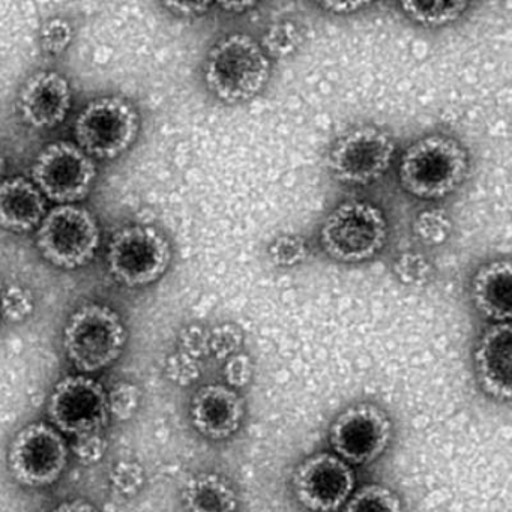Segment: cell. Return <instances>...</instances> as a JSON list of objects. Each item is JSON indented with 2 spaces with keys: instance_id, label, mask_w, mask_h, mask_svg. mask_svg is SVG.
I'll use <instances>...</instances> for the list:
<instances>
[{
  "instance_id": "1",
  "label": "cell",
  "mask_w": 512,
  "mask_h": 512,
  "mask_svg": "<svg viewBox=\"0 0 512 512\" xmlns=\"http://www.w3.org/2000/svg\"><path fill=\"white\" fill-rule=\"evenodd\" d=\"M469 169V152L460 140L443 133L425 134L398 155V184L415 199L439 202L460 190Z\"/></svg>"
},
{
  "instance_id": "2",
  "label": "cell",
  "mask_w": 512,
  "mask_h": 512,
  "mask_svg": "<svg viewBox=\"0 0 512 512\" xmlns=\"http://www.w3.org/2000/svg\"><path fill=\"white\" fill-rule=\"evenodd\" d=\"M274 71V64L245 32H230L212 44L203 62V82L212 97L238 106L259 97Z\"/></svg>"
},
{
  "instance_id": "3",
  "label": "cell",
  "mask_w": 512,
  "mask_h": 512,
  "mask_svg": "<svg viewBox=\"0 0 512 512\" xmlns=\"http://www.w3.org/2000/svg\"><path fill=\"white\" fill-rule=\"evenodd\" d=\"M389 223L377 203L350 199L338 203L323 218L319 244L323 253L343 265L376 259L388 244Z\"/></svg>"
},
{
  "instance_id": "4",
  "label": "cell",
  "mask_w": 512,
  "mask_h": 512,
  "mask_svg": "<svg viewBox=\"0 0 512 512\" xmlns=\"http://www.w3.org/2000/svg\"><path fill=\"white\" fill-rule=\"evenodd\" d=\"M128 332L113 308L89 302L77 308L64 329V349L82 373H97L115 364L127 344Z\"/></svg>"
},
{
  "instance_id": "5",
  "label": "cell",
  "mask_w": 512,
  "mask_h": 512,
  "mask_svg": "<svg viewBox=\"0 0 512 512\" xmlns=\"http://www.w3.org/2000/svg\"><path fill=\"white\" fill-rule=\"evenodd\" d=\"M397 155V142L388 131L362 124L349 128L332 142L326 166L340 184L368 187L391 170Z\"/></svg>"
},
{
  "instance_id": "6",
  "label": "cell",
  "mask_w": 512,
  "mask_h": 512,
  "mask_svg": "<svg viewBox=\"0 0 512 512\" xmlns=\"http://www.w3.org/2000/svg\"><path fill=\"white\" fill-rule=\"evenodd\" d=\"M101 242L97 218L79 205H56L37 227L35 244L55 268L74 271L92 262Z\"/></svg>"
},
{
  "instance_id": "7",
  "label": "cell",
  "mask_w": 512,
  "mask_h": 512,
  "mask_svg": "<svg viewBox=\"0 0 512 512\" xmlns=\"http://www.w3.org/2000/svg\"><path fill=\"white\" fill-rule=\"evenodd\" d=\"M173 251L160 229L145 224L121 227L107 250L113 280L131 289L157 283L169 271Z\"/></svg>"
},
{
  "instance_id": "8",
  "label": "cell",
  "mask_w": 512,
  "mask_h": 512,
  "mask_svg": "<svg viewBox=\"0 0 512 512\" xmlns=\"http://www.w3.org/2000/svg\"><path fill=\"white\" fill-rule=\"evenodd\" d=\"M76 145L91 158L115 160L136 143L140 116L125 98L112 95L91 101L74 121Z\"/></svg>"
},
{
  "instance_id": "9",
  "label": "cell",
  "mask_w": 512,
  "mask_h": 512,
  "mask_svg": "<svg viewBox=\"0 0 512 512\" xmlns=\"http://www.w3.org/2000/svg\"><path fill=\"white\" fill-rule=\"evenodd\" d=\"M97 175L94 158L70 140L50 143L32 164V182L46 200L58 205H76L85 200Z\"/></svg>"
},
{
  "instance_id": "10",
  "label": "cell",
  "mask_w": 512,
  "mask_h": 512,
  "mask_svg": "<svg viewBox=\"0 0 512 512\" xmlns=\"http://www.w3.org/2000/svg\"><path fill=\"white\" fill-rule=\"evenodd\" d=\"M67 463V442L46 422H32L23 427L8 449L11 475L23 487L44 488L55 484Z\"/></svg>"
},
{
  "instance_id": "11",
  "label": "cell",
  "mask_w": 512,
  "mask_h": 512,
  "mask_svg": "<svg viewBox=\"0 0 512 512\" xmlns=\"http://www.w3.org/2000/svg\"><path fill=\"white\" fill-rule=\"evenodd\" d=\"M329 445L350 466H364L382 457L392 439L388 413L373 403H356L331 422Z\"/></svg>"
},
{
  "instance_id": "12",
  "label": "cell",
  "mask_w": 512,
  "mask_h": 512,
  "mask_svg": "<svg viewBox=\"0 0 512 512\" xmlns=\"http://www.w3.org/2000/svg\"><path fill=\"white\" fill-rule=\"evenodd\" d=\"M53 427L76 437L103 433L109 422L107 392L100 382L88 376H67L53 388L47 403Z\"/></svg>"
},
{
  "instance_id": "13",
  "label": "cell",
  "mask_w": 512,
  "mask_h": 512,
  "mask_svg": "<svg viewBox=\"0 0 512 512\" xmlns=\"http://www.w3.org/2000/svg\"><path fill=\"white\" fill-rule=\"evenodd\" d=\"M352 466L334 452H317L304 458L293 470L296 500L311 512H334L343 508L355 491Z\"/></svg>"
},
{
  "instance_id": "14",
  "label": "cell",
  "mask_w": 512,
  "mask_h": 512,
  "mask_svg": "<svg viewBox=\"0 0 512 512\" xmlns=\"http://www.w3.org/2000/svg\"><path fill=\"white\" fill-rule=\"evenodd\" d=\"M73 94L67 77L56 71H40L29 77L20 89V118L34 130L59 127L70 113Z\"/></svg>"
},
{
  "instance_id": "15",
  "label": "cell",
  "mask_w": 512,
  "mask_h": 512,
  "mask_svg": "<svg viewBox=\"0 0 512 512\" xmlns=\"http://www.w3.org/2000/svg\"><path fill=\"white\" fill-rule=\"evenodd\" d=\"M476 377L485 394L509 403L512 397L511 322L491 323L478 338L473 350Z\"/></svg>"
},
{
  "instance_id": "16",
  "label": "cell",
  "mask_w": 512,
  "mask_h": 512,
  "mask_svg": "<svg viewBox=\"0 0 512 512\" xmlns=\"http://www.w3.org/2000/svg\"><path fill=\"white\" fill-rule=\"evenodd\" d=\"M244 416V400L230 386L205 385L191 398V424L206 439H229L238 433Z\"/></svg>"
},
{
  "instance_id": "17",
  "label": "cell",
  "mask_w": 512,
  "mask_h": 512,
  "mask_svg": "<svg viewBox=\"0 0 512 512\" xmlns=\"http://www.w3.org/2000/svg\"><path fill=\"white\" fill-rule=\"evenodd\" d=\"M473 307L491 323L511 322L512 269L508 257L482 263L470 281Z\"/></svg>"
},
{
  "instance_id": "18",
  "label": "cell",
  "mask_w": 512,
  "mask_h": 512,
  "mask_svg": "<svg viewBox=\"0 0 512 512\" xmlns=\"http://www.w3.org/2000/svg\"><path fill=\"white\" fill-rule=\"evenodd\" d=\"M46 214V197L34 182L23 176L0 182V229L13 233L32 232Z\"/></svg>"
},
{
  "instance_id": "19",
  "label": "cell",
  "mask_w": 512,
  "mask_h": 512,
  "mask_svg": "<svg viewBox=\"0 0 512 512\" xmlns=\"http://www.w3.org/2000/svg\"><path fill=\"white\" fill-rule=\"evenodd\" d=\"M182 505L187 512H238L239 499L229 479L220 473L200 472L182 487Z\"/></svg>"
},
{
  "instance_id": "20",
  "label": "cell",
  "mask_w": 512,
  "mask_h": 512,
  "mask_svg": "<svg viewBox=\"0 0 512 512\" xmlns=\"http://www.w3.org/2000/svg\"><path fill=\"white\" fill-rule=\"evenodd\" d=\"M469 2H424V0H416V2H400V10L404 16L427 29L445 28L458 22L464 14L469 10Z\"/></svg>"
},
{
  "instance_id": "21",
  "label": "cell",
  "mask_w": 512,
  "mask_h": 512,
  "mask_svg": "<svg viewBox=\"0 0 512 512\" xmlns=\"http://www.w3.org/2000/svg\"><path fill=\"white\" fill-rule=\"evenodd\" d=\"M305 41L301 26L293 20H278L263 32L259 44L271 61H280L296 55Z\"/></svg>"
},
{
  "instance_id": "22",
  "label": "cell",
  "mask_w": 512,
  "mask_h": 512,
  "mask_svg": "<svg viewBox=\"0 0 512 512\" xmlns=\"http://www.w3.org/2000/svg\"><path fill=\"white\" fill-rule=\"evenodd\" d=\"M341 512H406V509L394 490L373 482L353 491Z\"/></svg>"
},
{
  "instance_id": "23",
  "label": "cell",
  "mask_w": 512,
  "mask_h": 512,
  "mask_svg": "<svg viewBox=\"0 0 512 512\" xmlns=\"http://www.w3.org/2000/svg\"><path fill=\"white\" fill-rule=\"evenodd\" d=\"M266 256L274 268L293 269L310 259V242L302 235H278L269 242Z\"/></svg>"
},
{
  "instance_id": "24",
  "label": "cell",
  "mask_w": 512,
  "mask_h": 512,
  "mask_svg": "<svg viewBox=\"0 0 512 512\" xmlns=\"http://www.w3.org/2000/svg\"><path fill=\"white\" fill-rule=\"evenodd\" d=\"M452 229L454 224L445 209H424L413 221V233L419 242L427 247H440L446 244L451 238Z\"/></svg>"
},
{
  "instance_id": "25",
  "label": "cell",
  "mask_w": 512,
  "mask_h": 512,
  "mask_svg": "<svg viewBox=\"0 0 512 512\" xmlns=\"http://www.w3.org/2000/svg\"><path fill=\"white\" fill-rule=\"evenodd\" d=\"M392 274L404 286L425 287L434 280L436 269L433 262L424 254L407 250L395 257Z\"/></svg>"
},
{
  "instance_id": "26",
  "label": "cell",
  "mask_w": 512,
  "mask_h": 512,
  "mask_svg": "<svg viewBox=\"0 0 512 512\" xmlns=\"http://www.w3.org/2000/svg\"><path fill=\"white\" fill-rule=\"evenodd\" d=\"M35 310L31 290L20 284H10L0 293V314L11 323L25 322Z\"/></svg>"
},
{
  "instance_id": "27",
  "label": "cell",
  "mask_w": 512,
  "mask_h": 512,
  "mask_svg": "<svg viewBox=\"0 0 512 512\" xmlns=\"http://www.w3.org/2000/svg\"><path fill=\"white\" fill-rule=\"evenodd\" d=\"M73 40V25L61 17L47 20L40 31V46L46 55H62L71 46Z\"/></svg>"
},
{
  "instance_id": "28",
  "label": "cell",
  "mask_w": 512,
  "mask_h": 512,
  "mask_svg": "<svg viewBox=\"0 0 512 512\" xmlns=\"http://www.w3.org/2000/svg\"><path fill=\"white\" fill-rule=\"evenodd\" d=\"M109 415L118 421H128L136 415L140 404L139 386L131 382H119L107 394Z\"/></svg>"
},
{
  "instance_id": "29",
  "label": "cell",
  "mask_w": 512,
  "mask_h": 512,
  "mask_svg": "<svg viewBox=\"0 0 512 512\" xmlns=\"http://www.w3.org/2000/svg\"><path fill=\"white\" fill-rule=\"evenodd\" d=\"M110 484L119 496H136L145 484L143 467L134 461H121L110 473Z\"/></svg>"
},
{
  "instance_id": "30",
  "label": "cell",
  "mask_w": 512,
  "mask_h": 512,
  "mask_svg": "<svg viewBox=\"0 0 512 512\" xmlns=\"http://www.w3.org/2000/svg\"><path fill=\"white\" fill-rule=\"evenodd\" d=\"M107 442L103 433L85 434L74 439L73 451L77 460L85 466H92L103 460Z\"/></svg>"
},
{
  "instance_id": "31",
  "label": "cell",
  "mask_w": 512,
  "mask_h": 512,
  "mask_svg": "<svg viewBox=\"0 0 512 512\" xmlns=\"http://www.w3.org/2000/svg\"><path fill=\"white\" fill-rule=\"evenodd\" d=\"M163 5L170 13L184 17V19L205 16L214 8V4L211 2H170V4Z\"/></svg>"
},
{
  "instance_id": "32",
  "label": "cell",
  "mask_w": 512,
  "mask_h": 512,
  "mask_svg": "<svg viewBox=\"0 0 512 512\" xmlns=\"http://www.w3.org/2000/svg\"><path fill=\"white\" fill-rule=\"evenodd\" d=\"M371 5V2H320L317 7L334 16H350L368 10Z\"/></svg>"
},
{
  "instance_id": "33",
  "label": "cell",
  "mask_w": 512,
  "mask_h": 512,
  "mask_svg": "<svg viewBox=\"0 0 512 512\" xmlns=\"http://www.w3.org/2000/svg\"><path fill=\"white\" fill-rule=\"evenodd\" d=\"M52 512H100L92 503L83 499L68 500L56 506Z\"/></svg>"
},
{
  "instance_id": "34",
  "label": "cell",
  "mask_w": 512,
  "mask_h": 512,
  "mask_svg": "<svg viewBox=\"0 0 512 512\" xmlns=\"http://www.w3.org/2000/svg\"><path fill=\"white\" fill-rule=\"evenodd\" d=\"M218 7H220L221 10L226 11V13L245 14L248 13V11L254 10V8L257 7V4L256 2H238V4H235V2H229V4H220Z\"/></svg>"
},
{
  "instance_id": "35",
  "label": "cell",
  "mask_w": 512,
  "mask_h": 512,
  "mask_svg": "<svg viewBox=\"0 0 512 512\" xmlns=\"http://www.w3.org/2000/svg\"><path fill=\"white\" fill-rule=\"evenodd\" d=\"M5 160L4 155L0 154V182L4 181Z\"/></svg>"
}]
</instances>
